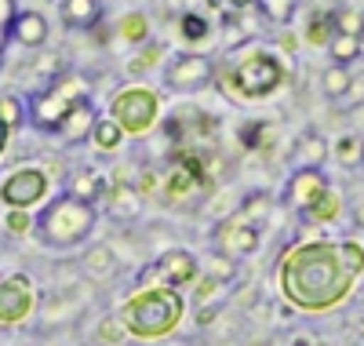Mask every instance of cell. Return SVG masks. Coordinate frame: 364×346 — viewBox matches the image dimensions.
<instances>
[{"label":"cell","instance_id":"5bb4252c","mask_svg":"<svg viewBox=\"0 0 364 346\" xmlns=\"http://www.w3.org/2000/svg\"><path fill=\"white\" fill-rule=\"evenodd\" d=\"M48 19L41 11H18L15 15V29H11V41L22 44L26 51H41L48 44Z\"/></svg>","mask_w":364,"mask_h":346},{"label":"cell","instance_id":"ba28073f","mask_svg":"<svg viewBox=\"0 0 364 346\" xmlns=\"http://www.w3.org/2000/svg\"><path fill=\"white\" fill-rule=\"evenodd\" d=\"M200 277V263H197V256L193 251H186V248H171V251H164V256H157L154 263H149L142 273H139V285L146 288H190L193 281Z\"/></svg>","mask_w":364,"mask_h":346},{"label":"cell","instance_id":"30bf717a","mask_svg":"<svg viewBox=\"0 0 364 346\" xmlns=\"http://www.w3.org/2000/svg\"><path fill=\"white\" fill-rule=\"evenodd\" d=\"M215 77V62L204 51H178L164 66V88L168 91H200Z\"/></svg>","mask_w":364,"mask_h":346},{"label":"cell","instance_id":"277c9868","mask_svg":"<svg viewBox=\"0 0 364 346\" xmlns=\"http://www.w3.org/2000/svg\"><path fill=\"white\" fill-rule=\"evenodd\" d=\"M91 99V84H87V77L84 73H77V70H63L55 80H48V84H41V88H33V91H26V120L33 124L37 132H44V135H55L58 128H63V120L80 106V103H87Z\"/></svg>","mask_w":364,"mask_h":346},{"label":"cell","instance_id":"8d00e7d4","mask_svg":"<svg viewBox=\"0 0 364 346\" xmlns=\"http://www.w3.org/2000/svg\"><path fill=\"white\" fill-rule=\"evenodd\" d=\"M233 273H237V263H230V259H223V256H215L211 259V266H208V277H215V281H233Z\"/></svg>","mask_w":364,"mask_h":346},{"label":"cell","instance_id":"7a4b0ae2","mask_svg":"<svg viewBox=\"0 0 364 346\" xmlns=\"http://www.w3.org/2000/svg\"><path fill=\"white\" fill-rule=\"evenodd\" d=\"M182 313H186V299H182L178 288H149V285L142 288L139 285L124 299L117 318L124 321L132 339L157 342V339L175 335V328L182 325Z\"/></svg>","mask_w":364,"mask_h":346},{"label":"cell","instance_id":"e0dca14e","mask_svg":"<svg viewBox=\"0 0 364 346\" xmlns=\"http://www.w3.org/2000/svg\"><path fill=\"white\" fill-rule=\"evenodd\" d=\"M336 33H339L336 11H314V15L306 19V29H302V41H306L310 48H328Z\"/></svg>","mask_w":364,"mask_h":346},{"label":"cell","instance_id":"d6a6232c","mask_svg":"<svg viewBox=\"0 0 364 346\" xmlns=\"http://www.w3.org/2000/svg\"><path fill=\"white\" fill-rule=\"evenodd\" d=\"M190 288H193V295H197V306H204V303H223V299H219V288H223V281L208 277V273H204V277H197Z\"/></svg>","mask_w":364,"mask_h":346},{"label":"cell","instance_id":"60d3db41","mask_svg":"<svg viewBox=\"0 0 364 346\" xmlns=\"http://www.w3.org/2000/svg\"><path fill=\"white\" fill-rule=\"evenodd\" d=\"M223 4L233 11H248V8H255V0H223Z\"/></svg>","mask_w":364,"mask_h":346},{"label":"cell","instance_id":"ac0fdd59","mask_svg":"<svg viewBox=\"0 0 364 346\" xmlns=\"http://www.w3.org/2000/svg\"><path fill=\"white\" fill-rule=\"evenodd\" d=\"M302 215H306L310 223H336V219L343 215V197H339V190H336V186H328V190H324L306 211H302Z\"/></svg>","mask_w":364,"mask_h":346},{"label":"cell","instance_id":"d590c367","mask_svg":"<svg viewBox=\"0 0 364 346\" xmlns=\"http://www.w3.org/2000/svg\"><path fill=\"white\" fill-rule=\"evenodd\" d=\"M4 230L29 234V230H33V219H29V211H4Z\"/></svg>","mask_w":364,"mask_h":346},{"label":"cell","instance_id":"8fae6325","mask_svg":"<svg viewBox=\"0 0 364 346\" xmlns=\"http://www.w3.org/2000/svg\"><path fill=\"white\" fill-rule=\"evenodd\" d=\"M37 306V288L26 273H11L0 281V328L22 325Z\"/></svg>","mask_w":364,"mask_h":346},{"label":"cell","instance_id":"2e32d148","mask_svg":"<svg viewBox=\"0 0 364 346\" xmlns=\"http://www.w3.org/2000/svg\"><path fill=\"white\" fill-rule=\"evenodd\" d=\"M95 117H99V113H95V106H91V99H87V103H80V106H77V110H73V113L63 120V128H58L55 135L63 139L66 146H80V142H87V139H91V128H95Z\"/></svg>","mask_w":364,"mask_h":346},{"label":"cell","instance_id":"3957f363","mask_svg":"<svg viewBox=\"0 0 364 346\" xmlns=\"http://www.w3.org/2000/svg\"><path fill=\"white\" fill-rule=\"evenodd\" d=\"M95 223H99L95 204H87L73 194H58L33 215V237L55 251H66V248H80L95 234Z\"/></svg>","mask_w":364,"mask_h":346},{"label":"cell","instance_id":"4316f807","mask_svg":"<svg viewBox=\"0 0 364 346\" xmlns=\"http://www.w3.org/2000/svg\"><path fill=\"white\" fill-rule=\"evenodd\" d=\"M117 33H120V41H128V44H146L149 41V19L142 11H128L124 19L117 22Z\"/></svg>","mask_w":364,"mask_h":346},{"label":"cell","instance_id":"5b68a950","mask_svg":"<svg viewBox=\"0 0 364 346\" xmlns=\"http://www.w3.org/2000/svg\"><path fill=\"white\" fill-rule=\"evenodd\" d=\"M288 80V66L281 62L277 51L255 48L248 55H240L233 62V70L226 77V88L240 99H269L273 91H281Z\"/></svg>","mask_w":364,"mask_h":346},{"label":"cell","instance_id":"e575fe53","mask_svg":"<svg viewBox=\"0 0 364 346\" xmlns=\"http://www.w3.org/2000/svg\"><path fill=\"white\" fill-rule=\"evenodd\" d=\"M157 58H161V44L142 48V51L128 62V73H146V70H154V66H157Z\"/></svg>","mask_w":364,"mask_h":346},{"label":"cell","instance_id":"4fadbf2b","mask_svg":"<svg viewBox=\"0 0 364 346\" xmlns=\"http://www.w3.org/2000/svg\"><path fill=\"white\" fill-rule=\"evenodd\" d=\"M102 197L109 201V215L113 219H135L142 211V194L124 179V172H120V175L113 172V186H109Z\"/></svg>","mask_w":364,"mask_h":346},{"label":"cell","instance_id":"4dcf8cb0","mask_svg":"<svg viewBox=\"0 0 364 346\" xmlns=\"http://www.w3.org/2000/svg\"><path fill=\"white\" fill-rule=\"evenodd\" d=\"M95 339H99L102 346H120V342L128 339V328H124V321H120V318H102Z\"/></svg>","mask_w":364,"mask_h":346},{"label":"cell","instance_id":"1f68e13d","mask_svg":"<svg viewBox=\"0 0 364 346\" xmlns=\"http://www.w3.org/2000/svg\"><path fill=\"white\" fill-rule=\"evenodd\" d=\"M336 157H339V164H360L364 161V142L357 139V135H343L339 142H336Z\"/></svg>","mask_w":364,"mask_h":346},{"label":"cell","instance_id":"83f0119b","mask_svg":"<svg viewBox=\"0 0 364 346\" xmlns=\"http://www.w3.org/2000/svg\"><path fill=\"white\" fill-rule=\"evenodd\" d=\"M328 55H331V62H339V66H350L353 58H360V37L336 33V37H331V44H328Z\"/></svg>","mask_w":364,"mask_h":346},{"label":"cell","instance_id":"ffe728a7","mask_svg":"<svg viewBox=\"0 0 364 346\" xmlns=\"http://www.w3.org/2000/svg\"><path fill=\"white\" fill-rule=\"evenodd\" d=\"M350 88H353V73L350 66H339V62H331V66L321 73V91L328 99H343L350 95Z\"/></svg>","mask_w":364,"mask_h":346},{"label":"cell","instance_id":"b9f144b4","mask_svg":"<svg viewBox=\"0 0 364 346\" xmlns=\"http://www.w3.org/2000/svg\"><path fill=\"white\" fill-rule=\"evenodd\" d=\"M291 346H314V339H310V335H295Z\"/></svg>","mask_w":364,"mask_h":346},{"label":"cell","instance_id":"f546056e","mask_svg":"<svg viewBox=\"0 0 364 346\" xmlns=\"http://www.w3.org/2000/svg\"><path fill=\"white\" fill-rule=\"evenodd\" d=\"M15 15H18V4H15V0H0V62H4L8 48L15 44V41H11V29H15Z\"/></svg>","mask_w":364,"mask_h":346},{"label":"cell","instance_id":"6da1fadb","mask_svg":"<svg viewBox=\"0 0 364 346\" xmlns=\"http://www.w3.org/2000/svg\"><path fill=\"white\" fill-rule=\"evenodd\" d=\"M360 273L364 248L357 241H302L281 256L277 285L295 310L321 313L346 303Z\"/></svg>","mask_w":364,"mask_h":346},{"label":"cell","instance_id":"9c48e42d","mask_svg":"<svg viewBox=\"0 0 364 346\" xmlns=\"http://www.w3.org/2000/svg\"><path fill=\"white\" fill-rule=\"evenodd\" d=\"M211 248H215V256L240 263V259L255 256L262 248V230L245 223V219H237V215H226L215 223V230H211Z\"/></svg>","mask_w":364,"mask_h":346},{"label":"cell","instance_id":"44dd1931","mask_svg":"<svg viewBox=\"0 0 364 346\" xmlns=\"http://www.w3.org/2000/svg\"><path fill=\"white\" fill-rule=\"evenodd\" d=\"M66 194H73V197H80V201H87V204H95V201L106 194V182H102L99 172H77V175L70 179V190H66Z\"/></svg>","mask_w":364,"mask_h":346},{"label":"cell","instance_id":"8992f818","mask_svg":"<svg viewBox=\"0 0 364 346\" xmlns=\"http://www.w3.org/2000/svg\"><path fill=\"white\" fill-rule=\"evenodd\" d=\"M109 117L120 124V132L132 135V139H142L157 128L161 120V99L154 88L146 84H132L124 91H117L113 103H109Z\"/></svg>","mask_w":364,"mask_h":346},{"label":"cell","instance_id":"9a60e30c","mask_svg":"<svg viewBox=\"0 0 364 346\" xmlns=\"http://www.w3.org/2000/svg\"><path fill=\"white\" fill-rule=\"evenodd\" d=\"M58 19L66 29H95L102 19V0H58Z\"/></svg>","mask_w":364,"mask_h":346},{"label":"cell","instance_id":"ab89813d","mask_svg":"<svg viewBox=\"0 0 364 346\" xmlns=\"http://www.w3.org/2000/svg\"><path fill=\"white\" fill-rule=\"evenodd\" d=\"M8 142H11V128H8V120H4V113H0V157L8 153Z\"/></svg>","mask_w":364,"mask_h":346},{"label":"cell","instance_id":"d6986e66","mask_svg":"<svg viewBox=\"0 0 364 346\" xmlns=\"http://www.w3.org/2000/svg\"><path fill=\"white\" fill-rule=\"evenodd\" d=\"M124 132H120V124L106 113V117H95V128H91V146H99V150H120L124 146Z\"/></svg>","mask_w":364,"mask_h":346},{"label":"cell","instance_id":"7c38bea8","mask_svg":"<svg viewBox=\"0 0 364 346\" xmlns=\"http://www.w3.org/2000/svg\"><path fill=\"white\" fill-rule=\"evenodd\" d=\"M328 186H331V179L321 168H295L291 179L284 182V204L295 211H306Z\"/></svg>","mask_w":364,"mask_h":346},{"label":"cell","instance_id":"74e56055","mask_svg":"<svg viewBox=\"0 0 364 346\" xmlns=\"http://www.w3.org/2000/svg\"><path fill=\"white\" fill-rule=\"evenodd\" d=\"M223 313V303H204V306H197V325L204 328V325H211Z\"/></svg>","mask_w":364,"mask_h":346},{"label":"cell","instance_id":"f1b7e54d","mask_svg":"<svg viewBox=\"0 0 364 346\" xmlns=\"http://www.w3.org/2000/svg\"><path fill=\"white\" fill-rule=\"evenodd\" d=\"M295 4H299V0H255V11H259L266 22H277V26H284V22H291Z\"/></svg>","mask_w":364,"mask_h":346},{"label":"cell","instance_id":"cb8c5ba5","mask_svg":"<svg viewBox=\"0 0 364 346\" xmlns=\"http://www.w3.org/2000/svg\"><path fill=\"white\" fill-rule=\"evenodd\" d=\"M178 37L186 44H204L211 37V22L200 11H182L178 15Z\"/></svg>","mask_w":364,"mask_h":346},{"label":"cell","instance_id":"d4e9b609","mask_svg":"<svg viewBox=\"0 0 364 346\" xmlns=\"http://www.w3.org/2000/svg\"><path fill=\"white\" fill-rule=\"evenodd\" d=\"M328 157V142L321 139V135H302L299 139V146H295V161H299V168H321V161Z\"/></svg>","mask_w":364,"mask_h":346},{"label":"cell","instance_id":"52a82bcc","mask_svg":"<svg viewBox=\"0 0 364 346\" xmlns=\"http://www.w3.org/2000/svg\"><path fill=\"white\" fill-rule=\"evenodd\" d=\"M51 197V175L37 164H22L0 179V204L4 211H29Z\"/></svg>","mask_w":364,"mask_h":346},{"label":"cell","instance_id":"484cf974","mask_svg":"<svg viewBox=\"0 0 364 346\" xmlns=\"http://www.w3.org/2000/svg\"><path fill=\"white\" fill-rule=\"evenodd\" d=\"M269 211H273V197L269 194H248L245 201L237 204V219H245V223H252V226L266 223Z\"/></svg>","mask_w":364,"mask_h":346},{"label":"cell","instance_id":"7402d4cb","mask_svg":"<svg viewBox=\"0 0 364 346\" xmlns=\"http://www.w3.org/2000/svg\"><path fill=\"white\" fill-rule=\"evenodd\" d=\"M84 270H87L91 277H109V273L117 270V251H113L109 244H91V248L84 251Z\"/></svg>","mask_w":364,"mask_h":346},{"label":"cell","instance_id":"f35d334b","mask_svg":"<svg viewBox=\"0 0 364 346\" xmlns=\"http://www.w3.org/2000/svg\"><path fill=\"white\" fill-rule=\"evenodd\" d=\"M135 190H139V194H154V190H157V175H154V172H142V179L135 182Z\"/></svg>","mask_w":364,"mask_h":346},{"label":"cell","instance_id":"836d02e7","mask_svg":"<svg viewBox=\"0 0 364 346\" xmlns=\"http://www.w3.org/2000/svg\"><path fill=\"white\" fill-rule=\"evenodd\" d=\"M0 113H4L8 128L15 132L18 124L26 120V103H22V99H15V95H0Z\"/></svg>","mask_w":364,"mask_h":346},{"label":"cell","instance_id":"603a6c76","mask_svg":"<svg viewBox=\"0 0 364 346\" xmlns=\"http://www.w3.org/2000/svg\"><path fill=\"white\" fill-rule=\"evenodd\" d=\"M273 139H277V128H273L269 120H248L245 128H240V146L245 150H269Z\"/></svg>","mask_w":364,"mask_h":346}]
</instances>
